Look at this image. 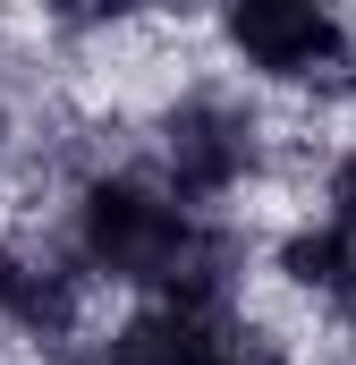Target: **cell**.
Wrapping results in <instances>:
<instances>
[{
    "label": "cell",
    "mask_w": 356,
    "mask_h": 365,
    "mask_svg": "<svg viewBox=\"0 0 356 365\" xmlns=\"http://www.w3.org/2000/svg\"><path fill=\"white\" fill-rule=\"evenodd\" d=\"M263 145H271L263 110L238 86H187L153 119V179L170 187L187 212H212V204H229L263 170Z\"/></svg>",
    "instance_id": "obj_1"
},
{
    "label": "cell",
    "mask_w": 356,
    "mask_h": 365,
    "mask_svg": "<svg viewBox=\"0 0 356 365\" xmlns=\"http://www.w3.org/2000/svg\"><path fill=\"white\" fill-rule=\"evenodd\" d=\"M221 43L246 77L263 86H297V93H331L348 86V26L331 9H305V0H246L221 17Z\"/></svg>",
    "instance_id": "obj_2"
},
{
    "label": "cell",
    "mask_w": 356,
    "mask_h": 365,
    "mask_svg": "<svg viewBox=\"0 0 356 365\" xmlns=\"http://www.w3.org/2000/svg\"><path fill=\"white\" fill-rule=\"evenodd\" d=\"M271 272L288 280L297 297H314L323 314L356 323V221H331V212L297 221V230L271 247Z\"/></svg>",
    "instance_id": "obj_3"
},
{
    "label": "cell",
    "mask_w": 356,
    "mask_h": 365,
    "mask_svg": "<svg viewBox=\"0 0 356 365\" xmlns=\"http://www.w3.org/2000/svg\"><path fill=\"white\" fill-rule=\"evenodd\" d=\"M60 365H102V357H93V349H77V357H60Z\"/></svg>",
    "instance_id": "obj_4"
}]
</instances>
